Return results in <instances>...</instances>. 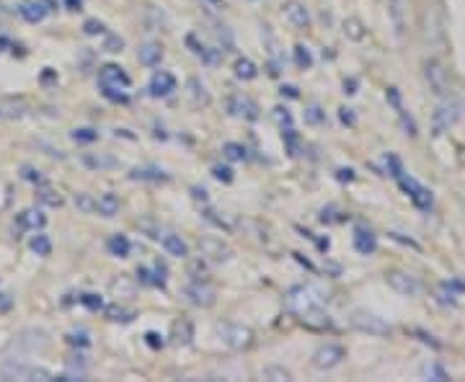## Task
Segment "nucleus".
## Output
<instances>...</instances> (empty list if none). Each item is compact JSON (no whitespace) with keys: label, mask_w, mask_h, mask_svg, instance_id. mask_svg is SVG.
Instances as JSON below:
<instances>
[{"label":"nucleus","mask_w":465,"mask_h":382,"mask_svg":"<svg viewBox=\"0 0 465 382\" xmlns=\"http://www.w3.org/2000/svg\"><path fill=\"white\" fill-rule=\"evenodd\" d=\"M98 85H101L106 98L122 101V104H127L129 101V96L124 93V90L132 85V80H129V76L119 68V65H104V68L98 70Z\"/></svg>","instance_id":"nucleus-1"},{"label":"nucleus","mask_w":465,"mask_h":382,"mask_svg":"<svg viewBox=\"0 0 465 382\" xmlns=\"http://www.w3.org/2000/svg\"><path fill=\"white\" fill-rule=\"evenodd\" d=\"M285 300L293 313L300 315V313H305V310H310V307H321L329 297H326L323 290H318V287H313V285H298V287H293V290H287Z\"/></svg>","instance_id":"nucleus-2"},{"label":"nucleus","mask_w":465,"mask_h":382,"mask_svg":"<svg viewBox=\"0 0 465 382\" xmlns=\"http://www.w3.org/2000/svg\"><path fill=\"white\" fill-rule=\"evenodd\" d=\"M220 341L232 352H243V349L254 344V330L243 326V323H228V326L220 328Z\"/></svg>","instance_id":"nucleus-3"},{"label":"nucleus","mask_w":465,"mask_h":382,"mask_svg":"<svg viewBox=\"0 0 465 382\" xmlns=\"http://www.w3.org/2000/svg\"><path fill=\"white\" fill-rule=\"evenodd\" d=\"M49 333L45 328H23L21 333L13 336V346L21 349V352H47L49 349Z\"/></svg>","instance_id":"nucleus-4"},{"label":"nucleus","mask_w":465,"mask_h":382,"mask_svg":"<svg viewBox=\"0 0 465 382\" xmlns=\"http://www.w3.org/2000/svg\"><path fill=\"white\" fill-rule=\"evenodd\" d=\"M352 326L354 328H360L362 333H372V336H390L393 333V326L385 323L380 315L375 313H367V310H357L352 315Z\"/></svg>","instance_id":"nucleus-5"},{"label":"nucleus","mask_w":465,"mask_h":382,"mask_svg":"<svg viewBox=\"0 0 465 382\" xmlns=\"http://www.w3.org/2000/svg\"><path fill=\"white\" fill-rule=\"evenodd\" d=\"M184 300L192 302L194 307H212L218 302V292H215L210 285H204V282L194 279V282L184 290Z\"/></svg>","instance_id":"nucleus-6"},{"label":"nucleus","mask_w":465,"mask_h":382,"mask_svg":"<svg viewBox=\"0 0 465 382\" xmlns=\"http://www.w3.org/2000/svg\"><path fill=\"white\" fill-rule=\"evenodd\" d=\"M54 6H57L54 0H26V3H21V6H18V13L23 16V21L39 23L47 13L57 11Z\"/></svg>","instance_id":"nucleus-7"},{"label":"nucleus","mask_w":465,"mask_h":382,"mask_svg":"<svg viewBox=\"0 0 465 382\" xmlns=\"http://www.w3.org/2000/svg\"><path fill=\"white\" fill-rule=\"evenodd\" d=\"M458 117H460V106L455 101H442L435 112V135L447 132L458 121Z\"/></svg>","instance_id":"nucleus-8"},{"label":"nucleus","mask_w":465,"mask_h":382,"mask_svg":"<svg viewBox=\"0 0 465 382\" xmlns=\"http://www.w3.org/2000/svg\"><path fill=\"white\" fill-rule=\"evenodd\" d=\"M346 354H344V349L341 346H336V344H323L318 352L313 354V364L318 369H334V367H339L341 364V359H344Z\"/></svg>","instance_id":"nucleus-9"},{"label":"nucleus","mask_w":465,"mask_h":382,"mask_svg":"<svg viewBox=\"0 0 465 382\" xmlns=\"http://www.w3.org/2000/svg\"><path fill=\"white\" fill-rule=\"evenodd\" d=\"M388 285L396 290V292L406 294V297H416L421 292V282L411 274H404V271H390L388 274Z\"/></svg>","instance_id":"nucleus-10"},{"label":"nucleus","mask_w":465,"mask_h":382,"mask_svg":"<svg viewBox=\"0 0 465 382\" xmlns=\"http://www.w3.org/2000/svg\"><path fill=\"white\" fill-rule=\"evenodd\" d=\"M401 179V186H404V191H408V196L413 199V204L416 207H421V210H429V204H432V194H429L427 189L421 186L419 181L416 179H411V176H398Z\"/></svg>","instance_id":"nucleus-11"},{"label":"nucleus","mask_w":465,"mask_h":382,"mask_svg":"<svg viewBox=\"0 0 465 382\" xmlns=\"http://www.w3.org/2000/svg\"><path fill=\"white\" fill-rule=\"evenodd\" d=\"M148 90H151V96H155V98L171 96L173 90H176V78H173L168 70H158L155 76L151 78V85H148Z\"/></svg>","instance_id":"nucleus-12"},{"label":"nucleus","mask_w":465,"mask_h":382,"mask_svg":"<svg viewBox=\"0 0 465 382\" xmlns=\"http://www.w3.org/2000/svg\"><path fill=\"white\" fill-rule=\"evenodd\" d=\"M199 251H202V256L212 258V261H228L232 256L230 246L223 243L220 238H202L199 240Z\"/></svg>","instance_id":"nucleus-13"},{"label":"nucleus","mask_w":465,"mask_h":382,"mask_svg":"<svg viewBox=\"0 0 465 382\" xmlns=\"http://www.w3.org/2000/svg\"><path fill=\"white\" fill-rule=\"evenodd\" d=\"M0 377H3V380H29L31 364L18 362V359H6L0 364Z\"/></svg>","instance_id":"nucleus-14"},{"label":"nucleus","mask_w":465,"mask_h":382,"mask_svg":"<svg viewBox=\"0 0 465 382\" xmlns=\"http://www.w3.org/2000/svg\"><path fill=\"white\" fill-rule=\"evenodd\" d=\"M230 114L243 117V119H248V121H256L259 119V106H256L248 96H232L230 98Z\"/></svg>","instance_id":"nucleus-15"},{"label":"nucleus","mask_w":465,"mask_h":382,"mask_svg":"<svg viewBox=\"0 0 465 382\" xmlns=\"http://www.w3.org/2000/svg\"><path fill=\"white\" fill-rule=\"evenodd\" d=\"M285 16H287V21L293 23V26H298V29H308L310 13H308V8L302 6L300 0H290V3H287Z\"/></svg>","instance_id":"nucleus-16"},{"label":"nucleus","mask_w":465,"mask_h":382,"mask_svg":"<svg viewBox=\"0 0 465 382\" xmlns=\"http://www.w3.org/2000/svg\"><path fill=\"white\" fill-rule=\"evenodd\" d=\"M424 76H427L429 85L435 88V93H440L442 96L445 90H447V73H445V68L440 65V62H427V68H424Z\"/></svg>","instance_id":"nucleus-17"},{"label":"nucleus","mask_w":465,"mask_h":382,"mask_svg":"<svg viewBox=\"0 0 465 382\" xmlns=\"http://www.w3.org/2000/svg\"><path fill=\"white\" fill-rule=\"evenodd\" d=\"M158 240L163 243L165 253H168V256H176V258H187V256H189L187 240L181 238V235H176V232H165V235H160Z\"/></svg>","instance_id":"nucleus-18"},{"label":"nucleus","mask_w":465,"mask_h":382,"mask_svg":"<svg viewBox=\"0 0 465 382\" xmlns=\"http://www.w3.org/2000/svg\"><path fill=\"white\" fill-rule=\"evenodd\" d=\"M83 163L93 168V171H106V168H119V160L109 153H86L83 155Z\"/></svg>","instance_id":"nucleus-19"},{"label":"nucleus","mask_w":465,"mask_h":382,"mask_svg":"<svg viewBox=\"0 0 465 382\" xmlns=\"http://www.w3.org/2000/svg\"><path fill=\"white\" fill-rule=\"evenodd\" d=\"M137 60L143 62L145 68H155L158 62L163 60V47L158 44V42H145L140 47V52H137Z\"/></svg>","instance_id":"nucleus-20"},{"label":"nucleus","mask_w":465,"mask_h":382,"mask_svg":"<svg viewBox=\"0 0 465 382\" xmlns=\"http://www.w3.org/2000/svg\"><path fill=\"white\" fill-rule=\"evenodd\" d=\"M119 196L112 194V191H106V194L98 196V202H96V212L101 215V217H114V215H119Z\"/></svg>","instance_id":"nucleus-21"},{"label":"nucleus","mask_w":465,"mask_h":382,"mask_svg":"<svg viewBox=\"0 0 465 382\" xmlns=\"http://www.w3.org/2000/svg\"><path fill=\"white\" fill-rule=\"evenodd\" d=\"M300 318H302V323H305L308 328H315V330H326V328H331L329 315L323 313L321 307H310V310L300 313Z\"/></svg>","instance_id":"nucleus-22"},{"label":"nucleus","mask_w":465,"mask_h":382,"mask_svg":"<svg viewBox=\"0 0 465 382\" xmlns=\"http://www.w3.org/2000/svg\"><path fill=\"white\" fill-rule=\"evenodd\" d=\"M129 179L135 181H153V184H160V181H171V176L155 165H145V168H135V171L129 173Z\"/></svg>","instance_id":"nucleus-23"},{"label":"nucleus","mask_w":465,"mask_h":382,"mask_svg":"<svg viewBox=\"0 0 465 382\" xmlns=\"http://www.w3.org/2000/svg\"><path fill=\"white\" fill-rule=\"evenodd\" d=\"M354 248H357L362 256L375 253V248H377L375 235H372L370 230H365V227H357V235H354Z\"/></svg>","instance_id":"nucleus-24"},{"label":"nucleus","mask_w":465,"mask_h":382,"mask_svg":"<svg viewBox=\"0 0 465 382\" xmlns=\"http://www.w3.org/2000/svg\"><path fill=\"white\" fill-rule=\"evenodd\" d=\"M171 338L173 344H192V338H194V326L192 321H176L173 323V330H171Z\"/></svg>","instance_id":"nucleus-25"},{"label":"nucleus","mask_w":465,"mask_h":382,"mask_svg":"<svg viewBox=\"0 0 465 382\" xmlns=\"http://www.w3.org/2000/svg\"><path fill=\"white\" fill-rule=\"evenodd\" d=\"M187 88H189V96H192V101H194L196 106H207V104H210V93H207V85H204L199 78H189Z\"/></svg>","instance_id":"nucleus-26"},{"label":"nucleus","mask_w":465,"mask_h":382,"mask_svg":"<svg viewBox=\"0 0 465 382\" xmlns=\"http://www.w3.org/2000/svg\"><path fill=\"white\" fill-rule=\"evenodd\" d=\"M45 222L47 217L39 210H26L18 215V227L23 230H39V227H45Z\"/></svg>","instance_id":"nucleus-27"},{"label":"nucleus","mask_w":465,"mask_h":382,"mask_svg":"<svg viewBox=\"0 0 465 382\" xmlns=\"http://www.w3.org/2000/svg\"><path fill=\"white\" fill-rule=\"evenodd\" d=\"M106 248H109V253L117 256V258H127L129 256V240L127 235H112L109 238V243H106Z\"/></svg>","instance_id":"nucleus-28"},{"label":"nucleus","mask_w":465,"mask_h":382,"mask_svg":"<svg viewBox=\"0 0 465 382\" xmlns=\"http://www.w3.org/2000/svg\"><path fill=\"white\" fill-rule=\"evenodd\" d=\"M112 292L117 294V300H129V297H135V285L129 282L127 277H119L112 282Z\"/></svg>","instance_id":"nucleus-29"},{"label":"nucleus","mask_w":465,"mask_h":382,"mask_svg":"<svg viewBox=\"0 0 465 382\" xmlns=\"http://www.w3.org/2000/svg\"><path fill=\"white\" fill-rule=\"evenodd\" d=\"M261 377H264V380H271V382H287V380H293L290 369L282 367V364H269V367H264Z\"/></svg>","instance_id":"nucleus-30"},{"label":"nucleus","mask_w":465,"mask_h":382,"mask_svg":"<svg viewBox=\"0 0 465 382\" xmlns=\"http://www.w3.org/2000/svg\"><path fill=\"white\" fill-rule=\"evenodd\" d=\"M259 76V68H256L254 62L251 60H246V57H243V60H238L235 62V78H238V80H254V78Z\"/></svg>","instance_id":"nucleus-31"},{"label":"nucleus","mask_w":465,"mask_h":382,"mask_svg":"<svg viewBox=\"0 0 465 382\" xmlns=\"http://www.w3.org/2000/svg\"><path fill=\"white\" fill-rule=\"evenodd\" d=\"M29 248L37 256H49V253H52V240L39 232V235H34V238L29 240Z\"/></svg>","instance_id":"nucleus-32"},{"label":"nucleus","mask_w":465,"mask_h":382,"mask_svg":"<svg viewBox=\"0 0 465 382\" xmlns=\"http://www.w3.org/2000/svg\"><path fill=\"white\" fill-rule=\"evenodd\" d=\"M282 137H285L290 155H300V137H298V132H295L293 127H287V129L282 127Z\"/></svg>","instance_id":"nucleus-33"},{"label":"nucleus","mask_w":465,"mask_h":382,"mask_svg":"<svg viewBox=\"0 0 465 382\" xmlns=\"http://www.w3.org/2000/svg\"><path fill=\"white\" fill-rule=\"evenodd\" d=\"M73 202H76V207L83 212V215H90V212H96V199H93L90 194H86V191L76 194V199H73Z\"/></svg>","instance_id":"nucleus-34"},{"label":"nucleus","mask_w":465,"mask_h":382,"mask_svg":"<svg viewBox=\"0 0 465 382\" xmlns=\"http://www.w3.org/2000/svg\"><path fill=\"white\" fill-rule=\"evenodd\" d=\"M344 34L349 39H354V42L365 39V29H362V23L357 21V18H346V21H344Z\"/></svg>","instance_id":"nucleus-35"},{"label":"nucleus","mask_w":465,"mask_h":382,"mask_svg":"<svg viewBox=\"0 0 465 382\" xmlns=\"http://www.w3.org/2000/svg\"><path fill=\"white\" fill-rule=\"evenodd\" d=\"M106 318H109V321H114V323H127V321H132V318H135V315L132 313H127V310H124V307H119V305H109L106 307Z\"/></svg>","instance_id":"nucleus-36"},{"label":"nucleus","mask_w":465,"mask_h":382,"mask_svg":"<svg viewBox=\"0 0 465 382\" xmlns=\"http://www.w3.org/2000/svg\"><path fill=\"white\" fill-rule=\"evenodd\" d=\"M199 60L204 62V65H210V68H215V65H220V57H223V49H212V47H204L202 52L196 54Z\"/></svg>","instance_id":"nucleus-37"},{"label":"nucleus","mask_w":465,"mask_h":382,"mask_svg":"<svg viewBox=\"0 0 465 382\" xmlns=\"http://www.w3.org/2000/svg\"><path fill=\"white\" fill-rule=\"evenodd\" d=\"M295 62H298V68L300 70H308L310 65H313V57H310L308 47H302V44L295 47Z\"/></svg>","instance_id":"nucleus-38"},{"label":"nucleus","mask_w":465,"mask_h":382,"mask_svg":"<svg viewBox=\"0 0 465 382\" xmlns=\"http://www.w3.org/2000/svg\"><path fill=\"white\" fill-rule=\"evenodd\" d=\"M39 202L47 204V207H60L62 204V196L54 191V189H42L39 191Z\"/></svg>","instance_id":"nucleus-39"},{"label":"nucleus","mask_w":465,"mask_h":382,"mask_svg":"<svg viewBox=\"0 0 465 382\" xmlns=\"http://www.w3.org/2000/svg\"><path fill=\"white\" fill-rule=\"evenodd\" d=\"M104 49H106V52H112V54L122 52V49H124V39H122L119 34H106Z\"/></svg>","instance_id":"nucleus-40"},{"label":"nucleus","mask_w":465,"mask_h":382,"mask_svg":"<svg viewBox=\"0 0 465 382\" xmlns=\"http://www.w3.org/2000/svg\"><path fill=\"white\" fill-rule=\"evenodd\" d=\"M305 121H308V124H323V121H326V114L321 112V106L310 104L308 109H305Z\"/></svg>","instance_id":"nucleus-41"},{"label":"nucleus","mask_w":465,"mask_h":382,"mask_svg":"<svg viewBox=\"0 0 465 382\" xmlns=\"http://www.w3.org/2000/svg\"><path fill=\"white\" fill-rule=\"evenodd\" d=\"M73 140H76V143H96L98 132L96 129H90V127H81V129L73 132Z\"/></svg>","instance_id":"nucleus-42"},{"label":"nucleus","mask_w":465,"mask_h":382,"mask_svg":"<svg viewBox=\"0 0 465 382\" xmlns=\"http://www.w3.org/2000/svg\"><path fill=\"white\" fill-rule=\"evenodd\" d=\"M223 153H225L228 160H243V157H246V148L238 143H228L225 148H223Z\"/></svg>","instance_id":"nucleus-43"},{"label":"nucleus","mask_w":465,"mask_h":382,"mask_svg":"<svg viewBox=\"0 0 465 382\" xmlns=\"http://www.w3.org/2000/svg\"><path fill=\"white\" fill-rule=\"evenodd\" d=\"M21 179L31 181V184H37V186H42V184H45V176H42V171H37L34 165H23V168H21Z\"/></svg>","instance_id":"nucleus-44"},{"label":"nucleus","mask_w":465,"mask_h":382,"mask_svg":"<svg viewBox=\"0 0 465 382\" xmlns=\"http://www.w3.org/2000/svg\"><path fill=\"white\" fill-rule=\"evenodd\" d=\"M421 375L429 377V380H447V372H445L440 364H427V367H421Z\"/></svg>","instance_id":"nucleus-45"},{"label":"nucleus","mask_w":465,"mask_h":382,"mask_svg":"<svg viewBox=\"0 0 465 382\" xmlns=\"http://www.w3.org/2000/svg\"><path fill=\"white\" fill-rule=\"evenodd\" d=\"M106 26L96 18H88V21L83 23V34H88V37H96V34H104Z\"/></svg>","instance_id":"nucleus-46"},{"label":"nucleus","mask_w":465,"mask_h":382,"mask_svg":"<svg viewBox=\"0 0 465 382\" xmlns=\"http://www.w3.org/2000/svg\"><path fill=\"white\" fill-rule=\"evenodd\" d=\"M68 341L73 346H88L90 344V336H88V330H73V333H68Z\"/></svg>","instance_id":"nucleus-47"},{"label":"nucleus","mask_w":465,"mask_h":382,"mask_svg":"<svg viewBox=\"0 0 465 382\" xmlns=\"http://www.w3.org/2000/svg\"><path fill=\"white\" fill-rule=\"evenodd\" d=\"M81 302H83L86 307H88V310H101V307H104V300H101V294H83Z\"/></svg>","instance_id":"nucleus-48"},{"label":"nucleus","mask_w":465,"mask_h":382,"mask_svg":"<svg viewBox=\"0 0 465 382\" xmlns=\"http://www.w3.org/2000/svg\"><path fill=\"white\" fill-rule=\"evenodd\" d=\"M212 173H215V179H218V181H225V184H230V181H232V171H230V168L215 165V168H212Z\"/></svg>","instance_id":"nucleus-49"},{"label":"nucleus","mask_w":465,"mask_h":382,"mask_svg":"<svg viewBox=\"0 0 465 382\" xmlns=\"http://www.w3.org/2000/svg\"><path fill=\"white\" fill-rule=\"evenodd\" d=\"M401 13H404V8H401V0H393V18H396V31H398V34L404 31V21H401Z\"/></svg>","instance_id":"nucleus-50"},{"label":"nucleus","mask_w":465,"mask_h":382,"mask_svg":"<svg viewBox=\"0 0 465 382\" xmlns=\"http://www.w3.org/2000/svg\"><path fill=\"white\" fill-rule=\"evenodd\" d=\"M274 117H277L279 119V124H282V127H293V117H290V112H287V109H274Z\"/></svg>","instance_id":"nucleus-51"},{"label":"nucleus","mask_w":465,"mask_h":382,"mask_svg":"<svg viewBox=\"0 0 465 382\" xmlns=\"http://www.w3.org/2000/svg\"><path fill=\"white\" fill-rule=\"evenodd\" d=\"M11 307H13V297L0 292V313H6V310H11Z\"/></svg>","instance_id":"nucleus-52"},{"label":"nucleus","mask_w":465,"mask_h":382,"mask_svg":"<svg viewBox=\"0 0 465 382\" xmlns=\"http://www.w3.org/2000/svg\"><path fill=\"white\" fill-rule=\"evenodd\" d=\"M145 341H148V344H151L153 349H158V346H163V338L158 336V333H153V330H151V333H148V336H145Z\"/></svg>","instance_id":"nucleus-53"},{"label":"nucleus","mask_w":465,"mask_h":382,"mask_svg":"<svg viewBox=\"0 0 465 382\" xmlns=\"http://www.w3.org/2000/svg\"><path fill=\"white\" fill-rule=\"evenodd\" d=\"M282 96H287V98H298L300 93H298V88L295 85H282Z\"/></svg>","instance_id":"nucleus-54"},{"label":"nucleus","mask_w":465,"mask_h":382,"mask_svg":"<svg viewBox=\"0 0 465 382\" xmlns=\"http://www.w3.org/2000/svg\"><path fill=\"white\" fill-rule=\"evenodd\" d=\"M341 121H344V124H354L352 109H341Z\"/></svg>","instance_id":"nucleus-55"},{"label":"nucleus","mask_w":465,"mask_h":382,"mask_svg":"<svg viewBox=\"0 0 465 382\" xmlns=\"http://www.w3.org/2000/svg\"><path fill=\"white\" fill-rule=\"evenodd\" d=\"M339 179H346V181H352L354 179V173L346 168V171H339Z\"/></svg>","instance_id":"nucleus-56"},{"label":"nucleus","mask_w":465,"mask_h":382,"mask_svg":"<svg viewBox=\"0 0 465 382\" xmlns=\"http://www.w3.org/2000/svg\"><path fill=\"white\" fill-rule=\"evenodd\" d=\"M65 3H68V8H70V11H78V8H81V3H83V0H65Z\"/></svg>","instance_id":"nucleus-57"},{"label":"nucleus","mask_w":465,"mask_h":382,"mask_svg":"<svg viewBox=\"0 0 465 382\" xmlns=\"http://www.w3.org/2000/svg\"><path fill=\"white\" fill-rule=\"evenodd\" d=\"M192 191H194V196H196V199H202V202H204V199H207V196H204V194H207V191H204V189H192Z\"/></svg>","instance_id":"nucleus-58"},{"label":"nucleus","mask_w":465,"mask_h":382,"mask_svg":"<svg viewBox=\"0 0 465 382\" xmlns=\"http://www.w3.org/2000/svg\"><path fill=\"white\" fill-rule=\"evenodd\" d=\"M215 3H218V0H215Z\"/></svg>","instance_id":"nucleus-59"}]
</instances>
